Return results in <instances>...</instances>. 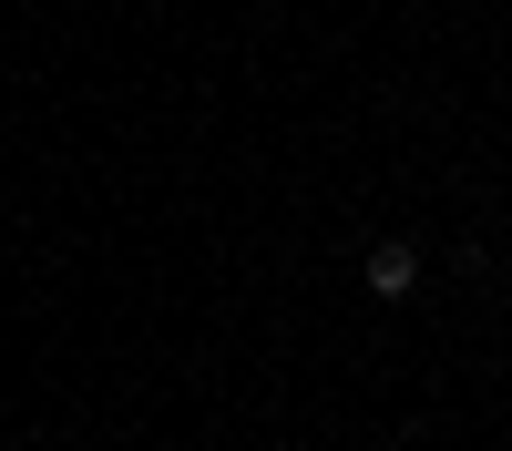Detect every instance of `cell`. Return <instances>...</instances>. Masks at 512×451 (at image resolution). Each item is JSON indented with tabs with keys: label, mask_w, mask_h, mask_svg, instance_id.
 Wrapping results in <instances>:
<instances>
[{
	"label": "cell",
	"mask_w": 512,
	"mask_h": 451,
	"mask_svg": "<svg viewBox=\"0 0 512 451\" xmlns=\"http://www.w3.org/2000/svg\"><path fill=\"white\" fill-rule=\"evenodd\" d=\"M359 277H369V298H410V287H420V246H410V236L369 246V267H359Z\"/></svg>",
	"instance_id": "obj_1"
}]
</instances>
